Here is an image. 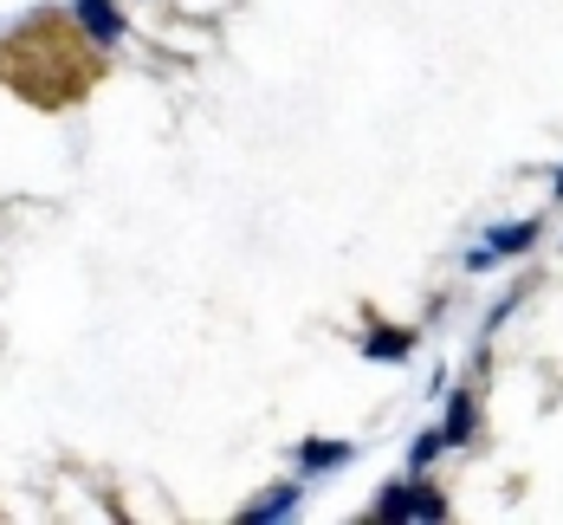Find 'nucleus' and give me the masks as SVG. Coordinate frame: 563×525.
I'll list each match as a JSON object with an SVG mask.
<instances>
[{"mask_svg":"<svg viewBox=\"0 0 563 525\" xmlns=\"http://www.w3.org/2000/svg\"><path fill=\"white\" fill-rule=\"evenodd\" d=\"M369 519H383V525H441L448 519V493H441L428 473H401V480H389V486L376 493Z\"/></svg>","mask_w":563,"mask_h":525,"instance_id":"obj_1","label":"nucleus"},{"mask_svg":"<svg viewBox=\"0 0 563 525\" xmlns=\"http://www.w3.org/2000/svg\"><path fill=\"white\" fill-rule=\"evenodd\" d=\"M538 240H544V221H538V215H511V221H493V228L479 233V240L460 253V266H466V273H493V266H506V260L538 253Z\"/></svg>","mask_w":563,"mask_h":525,"instance_id":"obj_2","label":"nucleus"},{"mask_svg":"<svg viewBox=\"0 0 563 525\" xmlns=\"http://www.w3.org/2000/svg\"><path fill=\"white\" fill-rule=\"evenodd\" d=\"M71 26L85 33V46L111 53L130 40V20H123V0H71Z\"/></svg>","mask_w":563,"mask_h":525,"instance_id":"obj_3","label":"nucleus"},{"mask_svg":"<svg viewBox=\"0 0 563 525\" xmlns=\"http://www.w3.org/2000/svg\"><path fill=\"white\" fill-rule=\"evenodd\" d=\"M356 461V441H343V435H305L298 448H291V473L298 480H331L343 467Z\"/></svg>","mask_w":563,"mask_h":525,"instance_id":"obj_4","label":"nucleus"},{"mask_svg":"<svg viewBox=\"0 0 563 525\" xmlns=\"http://www.w3.org/2000/svg\"><path fill=\"white\" fill-rule=\"evenodd\" d=\"M479 408H486V403H479V390H473V383H460V390H448V408H441V422H434L448 448H466V441L479 435V422H486Z\"/></svg>","mask_w":563,"mask_h":525,"instance_id":"obj_5","label":"nucleus"},{"mask_svg":"<svg viewBox=\"0 0 563 525\" xmlns=\"http://www.w3.org/2000/svg\"><path fill=\"white\" fill-rule=\"evenodd\" d=\"M298 506H305V480H279L260 500H246L240 525H285V519H298Z\"/></svg>","mask_w":563,"mask_h":525,"instance_id":"obj_6","label":"nucleus"},{"mask_svg":"<svg viewBox=\"0 0 563 525\" xmlns=\"http://www.w3.org/2000/svg\"><path fill=\"white\" fill-rule=\"evenodd\" d=\"M363 357H369V363H408V357H415V331H401V325H369V331H363Z\"/></svg>","mask_w":563,"mask_h":525,"instance_id":"obj_7","label":"nucleus"},{"mask_svg":"<svg viewBox=\"0 0 563 525\" xmlns=\"http://www.w3.org/2000/svg\"><path fill=\"white\" fill-rule=\"evenodd\" d=\"M448 455V441H441V428H421L415 441H408V461H401V473H434V461Z\"/></svg>","mask_w":563,"mask_h":525,"instance_id":"obj_8","label":"nucleus"},{"mask_svg":"<svg viewBox=\"0 0 563 525\" xmlns=\"http://www.w3.org/2000/svg\"><path fill=\"white\" fill-rule=\"evenodd\" d=\"M518 305H525V298H518V292H506V298H499V305L486 311V331H506V325H511V311H518Z\"/></svg>","mask_w":563,"mask_h":525,"instance_id":"obj_9","label":"nucleus"},{"mask_svg":"<svg viewBox=\"0 0 563 525\" xmlns=\"http://www.w3.org/2000/svg\"><path fill=\"white\" fill-rule=\"evenodd\" d=\"M551 208H563V163L551 169Z\"/></svg>","mask_w":563,"mask_h":525,"instance_id":"obj_10","label":"nucleus"}]
</instances>
